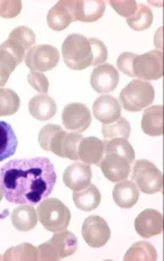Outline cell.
<instances>
[{
  "label": "cell",
  "instance_id": "6da1fadb",
  "mask_svg": "<svg viewBox=\"0 0 164 261\" xmlns=\"http://www.w3.org/2000/svg\"><path fill=\"white\" fill-rule=\"evenodd\" d=\"M57 180L53 163L43 156L10 160L0 169V188L13 204H38L52 193Z\"/></svg>",
  "mask_w": 164,
  "mask_h": 261
},
{
  "label": "cell",
  "instance_id": "7a4b0ae2",
  "mask_svg": "<svg viewBox=\"0 0 164 261\" xmlns=\"http://www.w3.org/2000/svg\"><path fill=\"white\" fill-rule=\"evenodd\" d=\"M62 57L71 70L81 71L93 65L94 54L90 39L83 34H70L62 44Z\"/></svg>",
  "mask_w": 164,
  "mask_h": 261
},
{
  "label": "cell",
  "instance_id": "3957f363",
  "mask_svg": "<svg viewBox=\"0 0 164 261\" xmlns=\"http://www.w3.org/2000/svg\"><path fill=\"white\" fill-rule=\"evenodd\" d=\"M37 214L43 227L52 232L64 230L71 222V211L59 198H44L37 208Z\"/></svg>",
  "mask_w": 164,
  "mask_h": 261
},
{
  "label": "cell",
  "instance_id": "277c9868",
  "mask_svg": "<svg viewBox=\"0 0 164 261\" xmlns=\"http://www.w3.org/2000/svg\"><path fill=\"white\" fill-rule=\"evenodd\" d=\"M78 242L73 232L66 229L58 231L53 237L38 247V260L58 261L72 256L77 250Z\"/></svg>",
  "mask_w": 164,
  "mask_h": 261
},
{
  "label": "cell",
  "instance_id": "5b68a950",
  "mask_svg": "<svg viewBox=\"0 0 164 261\" xmlns=\"http://www.w3.org/2000/svg\"><path fill=\"white\" fill-rule=\"evenodd\" d=\"M154 95V88L149 82L135 79L122 88L119 99L126 111L136 113L151 105Z\"/></svg>",
  "mask_w": 164,
  "mask_h": 261
},
{
  "label": "cell",
  "instance_id": "8992f818",
  "mask_svg": "<svg viewBox=\"0 0 164 261\" xmlns=\"http://www.w3.org/2000/svg\"><path fill=\"white\" fill-rule=\"evenodd\" d=\"M132 182L142 193L154 194L163 189V174L155 164L146 159L134 163L132 170Z\"/></svg>",
  "mask_w": 164,
  "mask_h": 261
},
{
  "label": "cell",
  "instance_id": "52a82bcc",
  "mask_svg": "<svg viewBox=\"0 0 164 261\" xmlns=\"http://www.w3.org/2000/svg\"><path fill=\"white\" fill-rule=\"evenodd\" d=\"M60 53L57 47L49 44L34 45L26 52L24 63L32 72H47L59 64Z\"/></svg>",
  "mask_w": 164,
  "mask_h": 261
},
{
  "label": "cell",
  "instance_id": "ba28073f",
  "mask_svg": "<svg viewBox=\"0 0 164 261\" xmlns=\"http://www.w3.org/2000/svg\"><path fill=\"white\" fill-rule=\"evenodd\" d=\"M134 77L145 81H156L163 76V52L150 51L136 56L133 61Z\"/></svg>",
  "mask_w": 164,
  "mask_h": 261
},
{
  "label": "cell",
  "instance_id": "9c48e42d",
  "mask_svg": "<svg viewBox=\"0 0 164 261\" xmlns=\"http://www.w3.org/2000/svg\"><path fill=\"white\" fill-rule=\"evenodd\" d=\"M81 139H83V135L80 133H67L61 129L52 137L47 151L61 158L79 161L77 151Z\"/></svg>",
  "mask_w": 164,
  "mask_h": 261
},
{
  "label": "cell",
  "instance_id": "30bf717a",
  "mask_svg": "<svg viewBox=\"0 0 164 261\" xmlns=\"http://www.w3.org/2000/svg\"><path fill=\"white\" fill-rule=\"evenodd\" d=\"M81 236L92 248H100L108 243L112 236V230L104 218L91 215L85 218L81 226Z\"/></svg>",
  "mask_w": 164,
  "mask_h": 261
},
{
  "label": "cell",
  "instance_id": "8fae6325",
  "mask_svg": "<svg viewBox=\"0 0 164 261\" xmlns=\"http://www.w3.org/2000/svg\"><path fill=\"white\" fill-rule=\"evenodd\" d=\"M98 167L107 180L114 183L125 181L130 175L131 162L124 155L115 152L104 153Z\"/></svg>",
  "mask_w": 164,
  "mask_h": 261
},
{
  "label": "cell",
  "instance_id": "7c38bea8",
  "mask_svg": "<svg viewBox=\"0 0 164 261\" xmlns=\"http://www.w3.org/2000/svg\"><path fill=\"white\" fill-rule=\"evenodd\" d=\"M34 44H36V34L25 25H20L13 29L9 34V38L2 43V45L16 57L20 63L23 61L26 50H30Z\"/></svg>",
  "mask_w": 164,
  "mask_h": 261
},
{
  "label": "cell",
  "instance_id": "4fadbf2b",
  "mask_svg": "<svg viewBox=\"0 0 164 261\" xmlns=\"http://www.w3.org/2000/svg\"><path fill=\"white\" fill-rule=\"evenodd\" d=\"M62 122L64 128L70 132L83 133L91 125L92 114L86 105L72 102L63 109Z\"/></svg>",
  "mask_w": 164,
  "mask_h": 261
},
{
  "label": "cell",
  "instance_id": "5bb4252c",
  "mask_svg": "<svg viewBox=\"0 0 164 261\" xmlns=\"http://www.w3.org/2000/svg\"><path fill=\"white\" fill-rule=\"evenodd\" d=\"M74 21L95 22L99 20L106 9L102 0H70Z\"/></svg>",
  "mask_w": 164,
  "mask_h": 261
},
{
  "label": "cell",
  "instance_id": "9a60e30c",
  "mask_svg": "<svg viewBox=\"0 0 164 261\" xmlns=\"http://www.w3.org/2000/svg\"><path fill=\"white\" fill-rule=\"evenodd\" d=\"M134 228L138 235L143 238L158 236L163 231V216L156 210L142 211L134 219Z\"/></svg>",
  "mask_w": 164,
  "mask_h": 261
},
{
  "label": "cell",
  "instance_id": "2e32d148",
  "mask_svg": "<svg viewBox=\"0 0 164 261\" xmlns=\"http://www.w3.org/2000/svg\"><path fill=\"white\" fill-rule=\"evenodd\" d=\"M119 84V73L111 64H101L95 67L91 75V85L99 94L111 93Z\"/></svg>",
  "mask_w": 164,
  "mask_h": 261
},
{
  "label": "cell",
  "instance_id": "e0dca14e",
  "mask_svg": "<svg viewBox=\"0 0 164 261\" xmlns=\"http://www.w3.org/2000/svg\"><path fill=\"white\" fill-rule=\"evenodd\" d=\"M92 169L90 164L75 162L68 166L63 174V182L68 189L74 192L81 191L92 182Z\"/></svg>",
  "mask_w": 164,
  "mask_h": 261
},
{
  "label": "cell",
  "instance_id": "ac0fdd59",
  "mask_svg": "<svg viewBox=\"0 0 164 261\" xmlns=\"http://www.w3.org/2000/svg\"><path fill=\"white\" fill-rule=\"evenodd\" d=\"M93 114L102 125H109L120 118L121 106L114 96L102 95L95 100L93 105Z\"/></svg>",
  "mask_w": 164,
  "mask_h": 261
},
{
  "label": "cell",
  "instance_id": "d6986e66",
  "mask_svg": "<svg viewBox=\"0 0 164 261\" xmlns=\"http://www.w3.org/2000/svg\"><path fill=\"white\" fill-rule=\"evenodd\" d=\"M105 143L97 137H83L78 145V158L86 164L98 166L104 156Z\"/></svg>",
  "mask_w": 164,
  "mask_h": 261
},
{
  "label": "cell",
  "instance_id": "ffe728a7",
  "mask_svg": "<svg viewBox=\"0 0 164 261\" xmlns=\"http://www.w3.org/2000/svg\"><path fill=\"white\" fill-rule=\"evenodd\" d=\"M46 22L50 29L54 31L67 29L68 25L74 22L70 0H62V2H58L56 6H53L47 12Z\"/></svg>",
  "mask_w": 164,
  "mask_h": 261
},
{
  "label": "cell",
  "instance_id": "44dd1931",
  "mask_svg": "<svg viewBox=\"0 0 164 261\" xmlns=\"http://www.w3.org/2000/svg\"><path fill=\"white\" fill-rule=\"evenodd\" d=\"M57 102L46 94L33 96L29 101L30 115L40 121H46L51 119L57 114Z\"/></svg>",
  "mask_w": 164,
  "mask_h": 261
},
{
  "label": "cell",
  "instance_id": "7402d4cb",
  "mask_svg": "<svg viewBox=\"0 0 164 261\" xmlns=\"http://www.w3.org/2000/svg\"><path fill=\"white\" fill-rule=\"evenodd\" d=\"M139 190L132 181H121L115 185L113 198L121 208H131L139 200Z\"/></svg>",
  "mask_w": 164,
  "mask_h": 261
},
{
  "label": "cell",
  "instance_id": "603a6c76",
  "mask_svg": "<svg viewBox=\"0 0 164 261\" xmlns=\"http://www.w3.org/2000/svg\"><path fill=\"white\" fill-rule=\"evenodd\" d=\"M142 132L148 136L159 137L163 135V106L155 105L147 108L141 120Z\"/></svg>",
  "mask_w": 164,
  "mask_h": 261
},
{
  "label": "cell",
  "instance_id": "cb8c5ba5",
  "mask_svg": "<svg viewBox=\"0 0 164 261\" xmlns=\"http://www.w3.org/2000/svg\"><path fill=\"white\" fill-rule=\"evenodd\" d=\"M39 218L36 208L32 205H21L13 210L11 223L19 231H30L36 228Z\"/></svg>",
  "mask_w": 164,
  "mask_h": 261
},
{
  "label": "cell",
  "instance_id": "d4e9b609",
  "mask_svg": "<svg viewBox=\"0 0 164 261\" xmlns=\"http://www.w3.org/2000/svg\"><path fill=\"white\" fill-rule=\"evenodd\" d=\"M73 201L76 207L83 212H91L96 210L101 201L100 192L96 185L90 184L81 191L74 192Z\"/></svg>",
  "mask_w": 164,
  "mask_h": 261
},
{
  "label": "cell",
  "instance_id": "484cf974",
  "mask_svg": "<svg viewBox=\"0 0 164 261\" xmlns=\"http://www.w3.org/2000/svg\"><path fill=\"white\" fill-rule=\"evenodd\" d=\"M18 147L17 136L12 127L6 121H0V162L15 154Z\"/></svg>",
  "mask_w": 164,
  "mask_h": 261
},
{
  "label": "cell",
  "instance_id": "4316f807",
  "mask_svg": "<svg viewBox=\"0 0 164 261\" xmlns=\"http://www.w3.org/2000/svg\"><path fill=\"white\" fill-rule=\"evenodd\" d=\"M158 259L154 246L148 242H138L128 249L124 257L125 261H155Z\"/></svg>",
  "mask_w": 164,
  "mask_h": 261
},
{
  "label": "cell",
  "instance_id": "83f0119b",
  "mask_svg": "<svg viewBox=\"0 0 164 261\" xmlns=\"http://www.w3.org/2000/svg\"><path fill=\"white\" fill-rule=\"evenodd\" d=\"M5 261H38V248L29 243L11 247L4 253Z\"/></svg>",
  "mask_w": 164,
  "mask_h": 261
},
{
  "label": "cell",
  "instance_id": "f1b7e54d",
  "mask_svg": "<svg viewBox=\"0 0 164 261\" xmlns=\"http://www.w3.org/2000/svg\"><path fill=\"white\" fill-rule=\"evenodd\" d=\"M153 22V13L149 7L145 5L138 6L134 15L127 18V23L134 31H143L149 29Z\"/></svg>",
  "mask_w": 164,
  "mask_h": 261
},
{
  "label": "cell",
  "instance_id": "f546056e",
  "mask_svg": "<svg viewBox=\"0 0 164 261\" xmlns=\"http://www.w3.org/2000/svg\"><path fill=\"white\" fill-rule=\"evenodd\" d=\"M131 127L129 121L124 118V117H120L119 119L116 121L109 123V125H102L101 133L104 138L109 140L114 138H124L128 139L130 137Z\"/></svg>",
  "mask_w": 164,
  "mask_h": 261
},
{
  "label": "cell",
  "instance_id": "4dcf8cb0",
  "mask_svg": "<svg viewBox=\"0 0 164 261\" xmlns=\"http://www.w3.org/2000/svg\"><path fill=\"white\" fill-rule=\"evenodd\" d=\"M20 108V97L10 88L0 87V117L11 116Z\"/></svg>",
  "mask_w": 164,
  "mask_h": 261
},
{
  "label": "cell",
  "instance_id": "1f68e13d",
  "mask_svg": "<svg viewBox=\"0 0 164 261\" xmlns=\"http://www.w3.org/2000/svg\"><path fill=\"white\" fill-rule=\"evenodd\" d=\"M19 61L4 45L0 44V87L7 84L10 74L19 65Z\"/></svg>",
  "mask_w": 164,
  "mask_h": 261
},
{
  "label": "cell",
  "instance_id": "d6a6232c",
  "mask_svg": "<svg viewBox=\"0 0 164 261\" xmlns=\"http://www.w3.org/2000/svg\"><path fill=\"white\" fill-rule=\"evenodd\" d=\"M104 143H105V151H104L105 153L115 152L120 155H124L131 163L134 160L135 158L134 150L130 145V142H129L127 139L114 138V139L105 140Z\"/></svg>",
  "mask_w": 164,
  "mask_h": 261
},
{
  "label": "cell",
  "instance_id": "836d02e7",
  "mask_svg": "<svg viewBox=\"0 0 164 261\" xmlns=\"http://www.w3.org/2000/svg\"><path fill=\"white\" fill-rule=\"evenodd\" d=\"M22 9L20 0H0V17L11 19L17 17Z\"/></svg>",
  "mask_w": 164,
  "mask_h": 261
},
{
  "label": "cell",
  "instance_id": "e575fe53",
  "mask_svg": "<svg viewBox=\"0 0 164 261\" xmlns=\"http://www.w3.org/2000/svg\"><path fill=\"white\" fill-rule=\"evenodd\" d=\"M109 5L113 7V9L121 17L129 18L134 15V12L138 9V3L134 0H124V2H109Z\"/></svg>",
  "mask_w": 164,
  "mask_h": 261
},
{
  "label": "cell",
  "instance_id": "d590c367",
  "mask_svg": "<svg viewBox=\"0 0 164 261\" xmlns=\"http://www.w3.org/2000/svg\"><path fill=\"white\" fill-rule=\"evenodd\" d=\"M90 42L92 44V49H93V54H94V62L93 65L96 66L98 64L105 63L108 59V50L107 46L104 44L102 41L92 38L90 39Z\"/></svg>",
  "mask_w": 164,
  "mask_h": 261
},
{
  "label": "cell",
  "instance_id": "8d00e7d4",
  "mask_svg": "<svg viewBox=\"0 0 164 261\" xmlns=\"http://www.w3.org/2000/svg\"><path fill=\"white\" fill-rule=\"evenodd\" d=\"M28 83L41 94H47L49 92V80L42 73L31 71L28 75Z\"/></svg>",
  "mask_w": 164,
  "mask_h": 261
},
{
  "label": "cell",
  "instance_id": "74e56055",
  "mask_svg": "<svg viewBox=\"0 0 164 261\" xmlns=\"http://www.w3.org/2000/svg\"><path fill=\"white\" fill-rule=\"evenodd\" d=\"M136 54L131 52H124L120 54L117 60V67L120 72L128 75L130 77H134L133 73V61Z\"/></svg>",
  "mask_w": 164,
  "mask_h": 261
},
{
  "label": "cell",
  "instance_id": "f35d334b",
  "mask_svg": "<svg viewBox=\"0 0 164 261\" xmlns=\"http://www.w3.org/2000/svg\"><path fill=\"white\" fill-rule=\"evenodd\" d=\"M61 129H62L61 126L52 125V123H49V125H45L44 127L41 128L39 134V143L41 148L45 151L49 150V143L52 139V137Z\"/></svg>",
  "mask_w": 164,
  "mask_h": 261
},
{
  "label": "cell",
  "instance_id": "ab89813d",
  "mask_svg": "<svg viewBox=\"0 0 164 261\" xmlns=\"http://www.w3.org/2000/svg\"><path fill=\"white\" fill-rule=\"evenodd\" d=\"M3 197H4V193H3V191H2V188H0V202L3 201Z\"/></svg>",
  "mask_w": 164,
  "mask_h": 261
}]
</instances>
